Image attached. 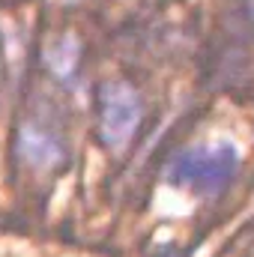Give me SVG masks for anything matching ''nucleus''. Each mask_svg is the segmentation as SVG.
<instances>
[{
	"mask_svg": "<svg viewBox=\"0 0 254 257\" xmlns=\"http://www.w3.org/2000/svg\"><path fill=\"white\" fill-rule=\"evenodd\" d=\"M239 150L230 141L194 144L174 153L165 165V183L194 197H218L239 174Z\"/></svg>",
	"mask_w": 254,
	"mask_h": 257,
	"instance_id": "nucleus-1",
	"label": "nucleus"
},
{
	"mask_svg": "<svg viewBox=\"0 0 254 257\" xmlns=\"http://www.w3.org/2000/svg\"><path fill=\"white\" fill-rule=\"evenodd\" d=\"M141 96L123 81H105L99 87V138L111 150H123L141 126Z\"/></svg>",
	"mask_w": 254,
	"mask_h": 257,
	"instance_id": "nucleus-2",
	"label": "nucleus"
},
{
	"mask_svg": "<svg viewBox=\"0 0 254 257\" xmlns=\"http://www.w3.org/2000/svg\"><path fill=\"white\" fill-rule=\"evenodd\" d=\"M15 150H18V159L24 165H30L33 171H51L63 162V144L45 132V128L36 126H21L18 128V138H15Z\"/></svg>",
	"mask_w": 254,
	"mask_h": 257,
	"instance_id": "nucleus-3",
	"label": "nucleus"
},
{
	"mask_svg": "<svg viewBox=\"0 0 254 257\" xmlns=\"http://www.w3.org/2000/svg\"><path fill=\"white\" fill-rule=\"evenodd\" d=\"M78 57H81V45L72 33H66L60 39H54L48 48H45V66L57 75V78H75V69H78Z\"/></svg>",
	"mask_w": 254,
	"mask_h": 257,
	"instance_id": "nucleus-4",
	"label": "nucleus"
}]
</instances>
